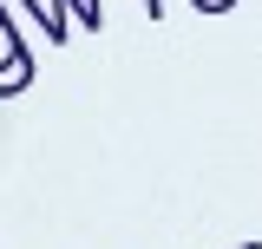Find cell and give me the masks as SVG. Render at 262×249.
I'll list each match as a JSON object with an SVG mask.
<instances>
[]
</instances>
